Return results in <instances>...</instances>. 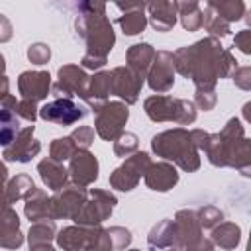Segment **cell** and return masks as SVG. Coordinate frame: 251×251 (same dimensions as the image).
<instances>
[{
  "label": "cell",
  "mask_w": 251,
  "mask_h": 251,
  "mask_svg": "<svg viewBox=\"0 0 251 251\" xmlns=\"http://www.w3.org/2000/svg\"><path fill=\"white\" fill-rule=\"evenodd\" d=\"M71 139L75 141L76 149H88L94 141V129L90 126H80L71 133Z\"/></svg>",
  "instance_id": "39"
},
{
  "label": "cell",
  "mask_w": 251,
  "mask_h": 251,
  "mask_svg": "<svg viewBox=\"0 0 251 251\" xmlns=\"http://www.w3.org/2000/svg\"><path fill=\"white\" fill-rule=\"evenodd\" d=\"M33 188H35L33 178L29 175H25V173H20V175H16L14 178H10L6 182V194H8L12 204H16L18 200L25 198V194L31 192Z\"/></svg>",
  "instance_id": "31"
},
{
  "label": "cell",
  "mask_w": 251,
  "mask_h": 251,
  "mask_svg": "<svg viewBox=\"0 0 251 251\" xmlns=\"http://www.w3.org/2000/svg\"><path fill=\"white\" fill-rule=\"evenodd\" d=\"M149 163H151V157L145 151H135V153L127 155L126 161L118 169H114V173L110 175V186L114 190H122V192L133 190L137 186V182L141 180Z\"/></svg>",
  "instance_id": "10"
},
{
  "label": "cell",
  "mask_w": 251,
  "mask_h": 251,
  "mask_svg": "<svg viewBox=\"0 0 251 251\" xmlns=\"http://www.w3.org/2000/svg\"><path fill=\"white\" fill-rule=\"evenodd\" d=\"M206 2H208V8L216 16L226 20L227 24L239 22L245 16V2L243 0H206Z\"/></svg>",
  "instance_id": "29"
},
{
  "label": "cell",
  "mask_w": 251,
  "mask_h": 251,
  "mask_svg": "<svg viewBox=\"0 0 251 251\" xmlns=\"http://www.w3.org/2000/svg\"><path fill=\"white\" fill-rule=\"evenodd\" d=\"M147 22L155 31H171L176 24V10L171 0H145Z\"/></svg>",
  "instance_id": "20"
},
{
  "label": "cell",
  "mask_w": 251,
  "mask_h": 251,
  "mask_svg": "<svg viewBox=\"0 0 251 251\" xmlns=\"http://www.w3.org/2000/svg\"><path fill=\"white\" fill-rule=\"evenodd\" d=\"M200 0H173V6L176 10L178 16H186V14H192L196 10H200Z\"/></svg>",
  "instance_id": "45"
},
{
  "label": "cell",
  "mask_w": 251,
  "mask_h": 251,
  "mask_svg": "<svg viewBox=\"0 0 251 251\" xmlns=\"http://www.w3.org/2000/svg\"><path fill=\"white\" fill-rule=\"evenodd\" d=\"M27 59L33 65H45L51 59V49L45 43H33L27 47Z\"/></svg>",
  "instance_id": "38"
},
{
  "label": "cell",
  "mask_w": 251,
  "mask_h": 251,
  "mask_svg": "<svg viewBox=\"0 0 251 251\" xmlns=\"http://www.w3.org/2000/svg\"><path fill=\"white\" fill-rule=\"evenodd\" d=\"M143 82H145V76H141L137 71H133L127 65L126 67H116V69L110 71L112 94L122 98V102H126L127 106L137 102Z\"/></svg>",
  "instance_id": "13"
},
{
  "label": "cell",
  "mask_w": 251,
  "mask_h": 251,
  "mask_svg": "<svg viewBox=\"0 0 251 251\" xmlns=\"http://www.w3.org/2000/svg\"><path fill=\"white\" fill-rule=\"evenodd\" d=\"M12 35H14L12 22H10V20H8L4 14H0V43L10 41V39H12Z\"/></svg>",
  "instance_id": "47"
},
{
  "label": "cell",
  "mask_w": 251,
  "mask_h": 251,
  "mask_svg": "<svg viewBox=\"0 0 251 251\" xmlns=\"http://www.w3.org/2000/svg\"><path fill=\"white\" fill-rule=\"evenodd\" d=\"M88 82L90 76L86 71L78 65H63L57 73V82L51 86L55 96H78L80 100H86L88 96Z\"/></svg>",
  "instance_id": "11"
},
{
  "label": "cell",
  "mask_w": 251,
  "mask_h": 251,
  "mask_svg": "<svg viewBox=\"0 0 251 251\" xmlns=\"http://www.w3.org/2000/svg\"><path fill=\"white\" fill-rule=\"evenodd\" d=\"M112 94V86H110V71H98L94 73V76H90L88 82V96H86V104L96 110L100 108L104 102H108V96Z\"/></svg>",
  "instance_id": "25"
},
{
  "label": "cell",
  "mask_w": 251,
  "mask_h": 251,
  "mask_svg": "<svg viewBox=\"0 0 251 251\" xmlns=\"http://www.w3.org/2000/svg\"><path fill=\"white\" fill-rule=\"evenodd\" d=\"M33 131H35L33 124L20 129L14 141L4 147L2 157L10 163H29L33 157H37V153L41 151V143L33 137Z\"/></svg>",
  "instance_id": "15"
},
{
  "label": "cell",
  "mask_w": 251,
  "mask_h": 251,
  "mask_svg": "<svg viewBox=\"0 0 251 251\" xmlns=\"http://www.w3.org/2000/svg\"><path fill=\"white\" fill-rule=\"evenodd\" d=\"M175 224L173 220L165 218L161 220L157 226H153V229L147 235V243L151 249H165V247H175Z\"/></svg>",
  "instance_id": "28"
},
{
  "label": "cell",
  "mask_w": 251,
  "mask_h": 251,
  "mask_svg": "<svg viewBox=\"0 0 251 251\" xmlns=\"http://www.w3.org/2000/svg\"><path fill=\"white\" fill-rule=\"evenodd\" d=\"M175 65H173V53L171 51H157L145 78L153 92L165 94L175 84Z\"/></svg>",
  "instance_id": "14"
},
{
  "label": "cell",
  "mask_w": 251,
  "mask_h": 251,
  "mask_svg": "<svg viewBox=\"0 0 251 251\" xmlns=\"http://www.w3.org/2000/svg\"><path fill=\"white\" fill-rule=\"evenodd\" d=\"M75 151H76V145H75V141L71 139V135H67V137H57V139H53L51 145H49V157L55 159V161H61V163H63V161H69Z\"/></svg>",
  "instance_id": "34"
},
{
  "label": "cell",
  "mask_w": 251,
  "mask_h": 251,
  "mask_svg": "<svg viewBox=\"0 0 251 251\" xmlns=\"http://www.w3.org/2000/svg\"><path fill=\"white\" fill-rule=\"evenodd\" d=\"M106 2L108 0H84L80 12H106Z\"/></svg>",
  "instance_id": "49"
},
{
  "label": "cell",
  "mask_w": 251,
  "mask_h": 251,
  "mask_svg": "<svg viewBox=\"0 0 251 251\" xmlns=\"http://www.w3.org/2000/svg\"><path fill=\"white\" fill-rule=\"evenodd\" d=\"M204 151L214 167H233L249 176L251 141L245 137L239 118H231L218 133H210Z\"/></svg>",
  "instance_id": "2"
},
{
  "label": "cell",
  "mask_w": 251,
  "mask_h": 251,
  "mask_svg": "<svg viewBox=\"0 0 251 251\" xmlns=\"http://www.w3.org/2000/svg\"><path fill=\"white\" fill-rule=\"evenodd\" d=\"M155 55H157V51L151 43H133L126 53V61H127V67H131L141 76H145Z\"/></svg>",
  "instance_id": "26"
},
{
  "label": "cell",
  "mask_w": 251,
  "mask_h": 251,
  "mask_svg": "<svg viewBox=\"0 0 251 251\" xmlns=\"http://www.w3.org/2000/svg\"><path fill=\"white\" fill-rule=\"evenodd\" d=\"M241 239V229L237 224L233 222H220L212 227V235L210 241L214 247H222V249H235L239 245Z\"/></svg>",
  "instance_id": "27"
},
{
  "label": "cell",
  "mask_w": 251,
  "mask_h": 251,
  "mask_svg": "<svg viewBox=\"0 0 251 251\" xmlns=\"http://www.w3.org/2000/svg\"><path fill=\"white\" fill-rule=\"evenodd\" d=\"M20 131V118L16 112L0 108V145L6 147L14 141V137Z\"/></svg>",
  "instance_id": "30"
},
{
  "label": "cell",
  "mask_w": 251,
  "mask_h": 251,
  "mask_svg": "<svg viewBox=\"0 0 251 251\" xmlns=\"http://www.w3.org/2000/svg\"><path fill=\"white\" fill-rule=\"evenodd\" d=\"M37 102H33V100H25V98H22V100H18V106H16V114H18V118H22V120H27V122H35L37 120Z\"/></svg>",
  "instance_id": "42"
},
{
  "label": "cell",
  "mask_w": 251,
  "mask_h": 251,
  "mask_svg": "<svg viewBox=\"0 0 251 251\" xmlns=\"http://www.w3.org/2000/svg\"><path fill=\"white\" fill-rule=\"evenodd\" d=\"M216 102H218V96H216V90L214 88L212 90L196 88V92H194V106L196 108L208 112V110H212L216 106Z\"/></svg>",
  "instance_id": "40"
},
{
  "label": "cell",
  "mask_w": 251,
  "mask_h": 251,
  "mask_svg": "<svg viewBox=\"0 0 251 251\" xmlns=\"http://www.w3.org/2000/svg\"><path fill=\"white\" fill-rule=\"evenodd\" d=\"M175 249H214L212 241L202 235L196 210H178L175 214Z\"/></svg>",
  "instance_id": "8"
},
{
  "label": "cell",
  "mask_w": 251,
  "mask_h": 251,
  "mask_svg": "<svg viewBox=\"0 0 251 251\" xmlns=\"http://www.w3.org/2000/svg\"><path fill=\"white\" fill-rule=\"evenodd\" d=\"M53 2L57 6H61V8H65V10H75L78 14H80L82 4H84V0H53Z\"/></svg>",
  "instance_id": "50"
},
{
  "label": "cell",
  "mask_w": 251,
  "mask_h": 251,
  "mask_svg": "<svg viewBox=\"0 0 251 251\" xmlns=\"http://www.w3.org/2000/svg\"><path fill=\"white\" fill-rule=\"evenodd\" d=\"M110 239H112V249H126L131 243V233L129 229L122 227V226H112L108 227Z\"/></svg>",
  "instance_id": "37"
},
{
  "label": "cell",
  "mask_w": 251,
  "mask_h": 251,
  "mask_svg": "<svg viewBox=\"0 0 251 251\" xmlns=\"http://www.w3.org/2000/svg\"><path fill=\"white\" fill-rule=\"evenodd\" d=\"M86 188L78 186V184H67L61 190H57L55 196H51V204H53V218L55 220H73V216L78 212V208L82 206L84 198H86Z\"/></svg>",
  "instance_id": "16"
},
{
  "label": "cell",
  "mask_w": 251,
  "mask_h": 251,
  "mask_svg": "<svg viewBox=\"0 0 251 251\" xmlns=\"http://www.w3.org/2000/svg\"><path fill=\"white\" fill-rule=\"evenodd\" d=\"M8 180V169H6V165L0 161V184H4Z\"/></svg>",
  "instance_id": "52"
},
{
  "label": "cell",
  "mask_w": 251,
  "mask_h": 251,
  "mask_svg": "<svg viewBox=\"0 0 251 251\" xmlns=\"http://www.w3.org/2000/svg\"><path fill=\"white\" fill-rule=\"evenodd\" d=\"M202 22H204V10H196L192 14L180 16V24L186 31H198L202 27Z\"/></svg>",
  "instance_id": "44"
},
{
  "label": "cell",
  "mask_w": 251,
  "mask_h": 251,
  "mask_svg": "<svg viewBox=\"0 0 251 251\" xmlns=\"http://www.w3.org/2000/svg\"><path fill=\"white\" fill-rule=\"evenodd\" d=\"M37 173H39L43 184H45L49 190H53V192L61 190V188L67 186V182H69V169H65V165H63L61 161H55V159H51V157L39 161Z\"/></svg>",
  "instance_id": "23"
},
{
  "label": "cell",
  "mask_w": 251,
  "mask_h": 251,
  "mask_svg": "<svg viewBox=\"0 0 251 251\" xmlns=\"http://www.w3.org/2000/svg\"><path fill=\"white\" fill-rule=\"evenodd\" d=\"M196 216H198V222L202 226V229H212L216 224H220L224 220V212L212 204H206L202 208L196 210Z\"/></svg>",
  "instance_id": "36"
},
{
  "label": "cell",
  "mask_w": 251,
  "mask_h": 251,
  "mask_svg": "<svg viewBox=\"0 0 251 251\" xmlns=\"http://www.w3.org/2000/svg\"><path fill=\"white\" fill-rule=\"evenodd\" d=\"M231 51L222 47L218 37H204L192 45L180 47L173 53V65L178 75L190 78L196 88L212 90L220 78L229 76L237 67Z\"/></svg>",
  "instance_id": "1"
},
{
  "label": "cell",
  "mask_w": 251,
  "mask_h": 251,
  "mask_svg": "<svg viewBox=\"0 0 251 251\" xmlns=\"http://www.w3.org/2000/svg\"><path fill=\"white\" fill-rule=\"evenodd\" d=\"M151 149L157 157L180 167L186 173H194L200 169V155L192 137V129L175 127L161 131L153 135Z\"/></svg>",
  "instance_id": "4"
},
{
  "label": "cell",
  "mask_w": 251,
  "mask_h": 251,
  "mask_svg": "<svg viewBox=\"0 0 251 251\" xmlns=\"http://www.w3.org/2000/svg\"><path fill=\"white\" fill-rule=\"evenodd\" d=\"M139 147V137L131 131H122L116 139H114V153L118 157H127L131 153H135Z\"/></svg>",
  "instance_id": "35"
},
{
  "label": "cell",
  "mask_w": 251,
  "mask_h": 251,
  "mask_svg": "<svg viewBox=\"0 0 251 251\" xmlns=\"http://www.w3.org/2000/svg\"><path fill=\"white\" fill-rule=\"evenodd\" d=\"M233 84L241 90H249L251 88V67H235L231 73H229Z\"/></svg>",
  "instance_id": "43"
},
{
  "label": "cell",
  "mask_w": 251,
  "mask_h": 251,
  "mask_svg": "<svg viewBox=\"0 0 251 251\" xmlns=\"http://www.w3.org/2000/svg\"><path fill=\"white\" fill-rule=\"evenodd\" d=\"M143 180H145L147 188H151L155 192H169L178 182V171L169 161L149 163V167L143 173Z\"/></svg>",
  "instance_id": "19"
},
{
  "label": "cell",
  "mask_w": 251,
  "mask_h": 251,
  "mask_svg": "<svg viewBox=\"0 0 251 251\" xmlns=\"http://www.w3.org/2000/svg\"><path fill=\"white\" fill-rule=\"evenodd\" d=\"M233 45H235L241 53L249 55V53H251V31H249V29H241V31L235 35Z\"/></svg>",
  "instance_id": "46"
},
{
  "label": "cell",
  "mask_w": 251,
  "mask_h": 251,
  "mask_svg": "<svg viewBox=\"0 0 251 251\" xmlns=\"http://www.w3.org/2000/svg\"><path fill=\"white\" fill-rule=\"evenodd\" d=\"M16 106H18V100L10 92V80H8L6 75H2L0 76V108H6V110L16 112Z\"/></svg>",
  "instance_id": "41"
},
{
  "label": "cell",
  "mask_w": 251,
  "mask_h": 251,
  "mask_svg": "<svg viewBox=\"0 0 251 251\" xmlns=\"http://www.w3.org/2000/svg\"><path fill=\"white\" fill-rule=\"evenodd\" d=\"M118 25L122 27V31L126 35H137L145 29L147 25V16L143 10H131V12H124V16L118 18Z\"/></svg>",
  "instance_id": "32"
},
{
  "label": "cell",
  "mask_w": 251,
  "mask_h": 251,
  "mask_svg": "<svg viewBox=\"0 0 251 251\" xmlns=\"http://www.w3.org/2000/svg\"><path fill=\"white\" fill-rule=\"evenodd\" d=\"M143 110L153 122H175L178 126H190L196 120L194 102L169 94H153L145 98Z\"/></svg>",
  "instance_id": "5"
},
{
  "label": "cell",
  "mask_w": 251,
  "mask_h": 251,
  "mask_svg": "<svg viewBox=\"0 0 251 251\" xmlns=\"http://www.w3.org/2000/svg\"><path fill=\"white\" fill-rule=\"evenodd\" d=\"M94 112H96L94 131L104 141H114L124 131V126L127 124V118H129L127 104L118 102V100L116 102H104Z\"/></svg>",
  "instance_id": "9"
},
{
  "label": "cell",
  "mask_w": 251,
  "mask_h": 251,
  "mask_svg": "<svg viewBox=\"0 0 251 251\" xmlns=\"http://www.w3.org/2000/svg\"><path fill=\"white\" fill-rule=\"evenodd\" d=\"M24 243V235L20 231V218L12 206L0 210V245L8 249H16Z\"/></svg>",
  "instance_id": "22"
},
{
  "label": "cell",
  "mask_w": 251,
  "mask_h": 251,
  "mask_svg": "<svg viewBox=\"0 0 251 251\" xmlns=\"http://www.w3.org/2000/svg\"><path fill=\"white\" fill-rule=\"evenodd\" d=\"M86 114H88L86 108L78 106L73 98H67V96H57L53 102H47L37 110V116L41 120L53 122L59 126H73L75 122L86 118Z\"/></svg>",
  "instance_id": "12"
},
{
  "label": "cell",
  "mask_w": 251,
  "mask_h": 251,
  "mask_svg": "<svg viewBox=\"0 0 251 251\" xmlns=\"http://www.w3.org/2000/svg\"><path fill=\"white\" fill-rule=\"evenodd\" d=\"M57 245L65 251H106L112 249V239L106 227L98 226H69L57 231Z\"/></svg>",
  "instance_id": "6"
},
{
  "label": "cell",
  "mask_w": 251,
  "mask_h": 251,
  "mask_svg": "<svg viewBox=\"0 0 251 251\" xmlns=\"http://www.w3.org/2000/svg\"><path fill=\"white\" fill-rule=\"evenodd\" d=\"M57 235V226L55 220H37L31 222V227L27 231V243L31 249H53V241Z\"/></svg>",
  "instance_id": "24"
},
{
  "label": "cell",
  "mask_w": 251,
  "mask_h": 251,
  "mask_svg": "<svg viewBox=\"0 0 251 251\" xmlns=\"http://www.w3.org/2000/svg\"><path fill=\"white\" fill-rule=\"evenodd\" d=\"M75 29L86 43V53L80 67L90 71L102 69L116 43V35L106 12H80L75 22Z\"/></svg>",
  "instance_id": "3"
},
{
  "label": "cell",
  "mask_w": 251,
  "mask_h": 251,
  "mask_svg": "<svg viewBox=\"0 0 251 251\" xmlns=\"http://www.w3.org/2000/svg\"><path fill=\"white\" fill-rule=\"evenodd\" d=\"M122 12H131V10H143L145 0H112Z\"/></svg>",
  "instance_id": "48"
},
{
  "label": "cell",
  "mask_w": 251,
  "mask_h": 251,
  "mask_svg": "<svg viewBox=\"0 0 251 251\" xmlns=\"http://www.w3.org/2000/svg\"><path fill=\"white\" fill-rule=\"evenodd\" d=\"M4 71H6V59H4V55L0 53V76L4 75Z\"/></svg>",
  "instance_id": "53"
},
{
  "label": "cell",
  "mask_w": 251,
  "mask_h": 251,
  "mask_svg": "<svg viewBox=\"0 0 251 251\" xmlns=\"http://www.w3.org/2000/svg\"><path fill=\"white\" fill-rule=\"evenodd\" d=\"M18 90L25 100H45L51 90V75L47 71H24L18 76Z\"/></svg>",
  "instance_id": "18"
},
{
  "label": "cell",
  "mask_w": 251,
  "mask_h": 251,
  "mask_svg": "<svg viewBox=\"0 0 251 251\" xmlns=\"http://www.w3.org/2000/svg\"><path fill=\"white\" fill-rule=\"evenodd\" d=\"M202 27L212 35V37H226V35H229V24L226 22V20H222L220 16H216L210 8H206L204 10V22H202Z\"/></svg>",
  "instance_id": "33"
},
{
  "label": "cell",
  "mask_w": 251,
  "mask_h": 251,
  "mask_svg": "<svg viewBox=\"0 0 251 251\" xmlns=\"http://www.w3.org/2000/svg\"><path fill=\"white\" fill-rule=\"evenodd\" d=\"M25 204H24V214L29 222H37V220H55L53 218V204H51V196H47L45 190L41 188H33L31 192L25 194Z\"/></svg>",
  "instance_id": "21"
},
{
  "label": "cell",
  "mask_w": 251,
  "mask_h": 251,
  "mask_svg": "<svg viewBox=\"0 0 251 251\" xmlns=\"http://www.w3.org/2000/svg\"><path fill=\"white\" fill-rule=\"evenodd\" d=\"M116 204H118V198L110 190L90 188L82 206L73 216V222L80 226H98L112 216Z\"/></svg>",
  "instance_id": "7"
},
{
  "label": "cell",
  "mask_w": 251,
  "mask_h": 251,
  "mask_svg": "<svg viewBox=\"0 0 251 251\" xmlns=\"http://www.w3.org/2000/svg\"><path fill=\"white\" fill-rule=\"evenodd\" d=\"M8 206H12V202H10L8 194H6V186L0 184V210H4V208H8Z\"/></svg>",
  "instance_id": "51"
},
{
  "label": "cell",
  "mask_w": 251,
  "mask_h": 251,
  "mask_svg": "<svg viewBox=\"0 0 251 251\" xmlns=\"http://www.w3.org/2000/svg\"><path fill=\"white\" fill-rule=\"evenodd\" d=\"M69 176L73 184L90 186L98 178V159L88 149H76L69 159Z\"/></svg>",
  "instance_id": "17"
}]
</instances>
